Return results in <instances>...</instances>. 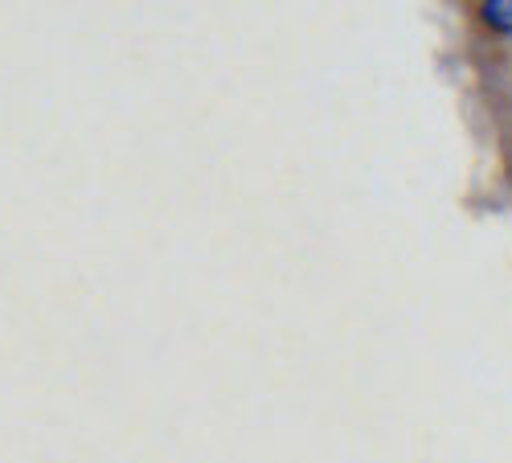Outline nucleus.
Segmentation results:
<instances>
[{
	"label": "nucleus",
	"mask_w": 512,
	"mask_h": 463,
	"mask_svg": "<svg viewBox=\"0 0 512 463\" xmlns=\"http://www.w3.org/2000/svg\"><path fill=\"white\" fill-rule=\"evenodd\" d=\"M480 17H484V25H492L496 33H512V0H484Z\"/></svg>",
	"instance_id": "f257e3e1"
}]
</instances>
